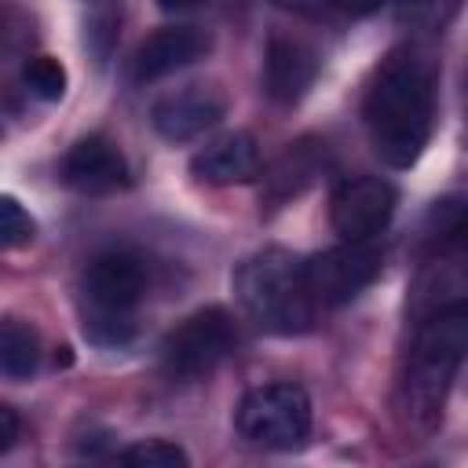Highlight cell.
Returning <instances> with one entry per match:
<instances>
[{
	"mask_svg": "<svg viewBox=\"0 0 468 468\" xmlns=\"http://www.w3.org/2000/svg\"><path fill=\"white\" fill-rule=\"evenodd\" d=\"M190 172L201 183L212 186H230V183H249L260 172V146L252 135L245 132H230L219 135L212 143H205L194 157H190Z\"/></svg>",
	"mask_w": 468,
	"mask_h": 468,
	"instance_id": "13",
	"label": "cell"
},
{
	"mask_svg": "<svg viewBox=\"0 0 468 468\" xmlns=\"http://www.w3.org/2000/svg\"><path fill=\"white\" fill-rule=\"evenodd\" d=\"M329 7H336V11H344V15H369V11H377L384 0H325Z\"/></svg>",
	"mask_w": 468,
	"mask_h": 468,
	"instance_id": "19",
	"label": "cell"
},
{
	"mask_svg": "<svg viewBox=\"0 0 468 468\" xmlns=\"http://www.w3.org/2000/svg\"><path fill=\"white\" fill-rule=\"evenodd\" d=\"M468 362V296L428 314L410 344L399 377V417L410 431H431L442 420L457 369Z\"/></svg>",
	"mask_w": 468,
	"mask_h": 468,
	"instance_id": "2",
	"label": "cell"
},
{
	"mask_svg": "<svg viewBox=\"0 0 468 468\" xmlns=\"http://www.w3.org/2000/svg\"><path fill=\"white\" fill-rule=\"evenodd\" d=\"M380 271H384V249L377 241H340L303 260V278L318 311L344 307L362 289H369Z\"/></svg>",
	"mask_w": 468,
	"mask_h": 468,
	"instance_id": "7",
	"label": "cell"
},
{
	"mask_svg": "<svg viewBox=\"0 0 468 468\" xmlns=\"http://www.w3.org/2000/svg\"><path fill=\"white\" fill-rule=\"evenodd\" d=\"M234 424L249 446L300 450L311 439V399L300 384H263L238 402Z\"/></svg>",
	"mask_w": 468,
	"mask_h": 468,
	"instance_id": "5",
	"label": "cell"
},
{
	"mask_svg": "<svg viewBox=\"0 0 468 468\" xmlns=\"http://www.w3.org/2000/svg\"><path fill=\"white\" fill-rule=\"evenodd\" d=\"M238 347V325L223 307H201L161 344V366L172 380H201Z\"/></svg>",
	"mask_w": 468,
	"mask_h": 468,
	"instance_id": "6",
	"label": "cell"
},
{
	"mask_svg": "<svg viewBox=\"0 0 468 468\" xmlns=\"http://www.w3.org/2000/svg\"><path fill=\"white\" fill-rule=\"evenodd\" d=\"M212 48L208 33L197 26H161L157 33H150L132 58V77L139 84L161 80L168 73H179L186 66H194L197 58H205Z\"/></svg>",
	"mask_w": 468,
	"mask_h": 468,
	"instance_id": "11",
	"label": "cell"
},
{
	"mask_svg": "<svg viewBox=\"0 0 468 468\" xmlns=\"http://www.w3.org/2000/svg\"><path fill=\"white\" fill-rule=\"evenodd\" d=\"M33 234H37L33 216L18 205V197L4 194L0 197V241H4V249H22L33 241Z\"/></svg>",
	"mask_w": 468,
	"mask_h": 468,
	"instance_id": "17",
	"label": "cell"
},
{
	"mask_svg": "<svg viewBox=\"0 0 468 468\" xmlns=\"http://www.w3.org/2000/svg\"><path fill=\"white\" fill-rule=\"evenodd\" d=\"M234 292L245 314L278 336H292L314 325L322 314L307 278H303V260H296L285 249H260L245 256L234 271Z\"/></svg>",
	"mask_w": 468,
	"mask_h": 468,
	"instance_id": "4",
	"label": "cell"
},
{
	"mask_svg": "<svg viewBox=\"0 0 468 468\" xmlns=\"http://www.w3.org/2000/svg\"><path fill=\"white\" fill-rule=\"evenodd\" d=\"M117 461L124 464H139V468H183L190 457L183 446L168 442V439H143L135 446H124L117 453Z\"/></svg>",
	"mask_w": 468,
	"mask_h": 468,
	"instance_id": "16",
	"label": "cell"
},
{
	"mask_svg": "<svg viewBox=\"0 0 468 468\" xmlns=\"http://www.w3.org/2000/svg\"><path fill=\"white\" fill-rule=\"evenodd\" d=\"M58 176L69 190L77 194H88V197H99V194H113V190H124L132 183V172H128V161L124 154L102 139V135H84L77 139L62 165H58Z\"/></svg>",
	"mask_w": 468,
	"mask_h": 468,
	"instance_id": "10",
	"label": "cell"
},
{
	"mask_svg": "<svg viewBox=\"0 0 468 468\" xmlns=\"http://www.w3.org/2000/svg\"><path fill=\"white\" fill-rule=\"evenodd\" d=\"M18 439V413L11 406H0V453H7Z\"/></svg>",
	"mask_w": 468,
	"mask_h": 468,
	"instance_id": "18",
	"label": "cell"
},
{
	"mask_svg": "<svg viewBox=\"0 0 468 468\" xmlns=\"http://www.w3.org/2000/svg\"><path fill=\"white\" fill-rule=\"evenodd\" d=\"M205 0H157V7L161 11H172V15H179V11H194V7H201Z\"/></svg>",
	"mask_w": 468,
	"mask_h": 468,
	"instance_id": "21",
	"label": "cell"
},
{
	"mask_svg": "<svg viewBox=\"0 0 468 468\" xmlns=\"http://www.w3.org/2000/svg\"><path fill=\"white\" fill-rule=\"evenodd\" d=\"M439 69L420 48H399L373 69L362 99V121L377 157L391 168H410L435 128Z\"/></svg>",
	"mask_w": 468,
	"mask_h": 468,
	"instance_id": "1",
	"label": "cell"
},
{
	"mask_svg": "<svg viewBox=\"0 0 468 468\" xmlns=\"http://www.w3.org/2000/svg\"><path fill=\"white\" fill-rule=\"evenodd\" d=\"M22 84H26V91H29L33 99H40V102H58V99L66 95L69 77H66V66H62L58 58H51V55H33V58L22 66Z\"/></svg>",
	"mask_w": 468,
	"mask_h": 468,
	"instance_id": "15",
	"label": "cell"
},
{
	"mask_svg": "<svg viewBox=\"0 0 468 468\" xmlns=\"http://www.w3.org/2000/svg\"><path fill=\"white\" fill-rule=\"evenodd\" d=\"M450 241H453L461 252H468V208L453 219V227H450Z\"/></svg>",
	"mask_w": 468,
	"mask_h": 468,
	"instance_id": "20",
	"label": "cell"
},
{
	"mask_svg": "<svg viewBox=\"0 0 468 468\" xmlns=\"http://www.w3.org/2000/svg\"><path fill=\"white\" fill-rule=\"evenodd\" d=\"M150 289V267L139 252L110 249L99 252L77 285L80 329L99 347H124L135 336L139 303Z\"/></svg>",
	"mask_w": 468,
	"mask_h": 468,
	"instance_id": "3",
	"label": "cell"
},
{
	"mask_svg": "<svg viewBox=\"0 0 468 468\" xmlns=\"http://www.w3.org/2000/svg\"><path fill=\"white\" fill-rule=\"evenodd\" d=\"M227 113V99L216 84H183L161 95L150 110V124L165 143H190L212 132Z\"/></svg>",
	"mask_w": 468,
	"mask_h": 468,
	"instance_id": "9",
	"label": "cell"
},
{
	"mask_svg": "<svg viewBox=\"0 0 468 468\" xmlns=\"http://www.w3.org/2000/svg\"><path fill=\"white\" fill-rule=\"evenodd\" d=\"M395 186L380 176L344 179L329 197V223L340 241H373L395 216Z\"/></svg>",
	"mask_w": 468,
	"mask_h": 468,
	"instance_id": "8",
	"label": "cell"
},
{
	"mask_svg": "<svg viewBox=\"0 0 468 468\" xmlns=\"http://www.w3.org/2000/svg\"><path fill=\"white\" fill-rule=\"evenodd\" d=\"M40 366V336L33 325L7 318L0 325V369L7 380H26Z\"/></svg>",
	"mask_w": 468,
	"mask_h": 468,
	"instance_id": "14",
	"label": "cell"
},
{
	"mask_svg": "<svg viewBox=\"0 0 468 468\" xmlns=\"http://www.w3.org/2000/svg\"><path fill=\"white\" fill-rule=\"evenodd\" d=\"M318 77V55L292 40V37H274L267 44V55H263V91L271 102L278 106H292L300 102L311 84Z\"/></svg>",
	"mask_w": 468,
	"mask_h": 468,
	"instance_id": "12",
	"label": "cell"
}]
</instances>
